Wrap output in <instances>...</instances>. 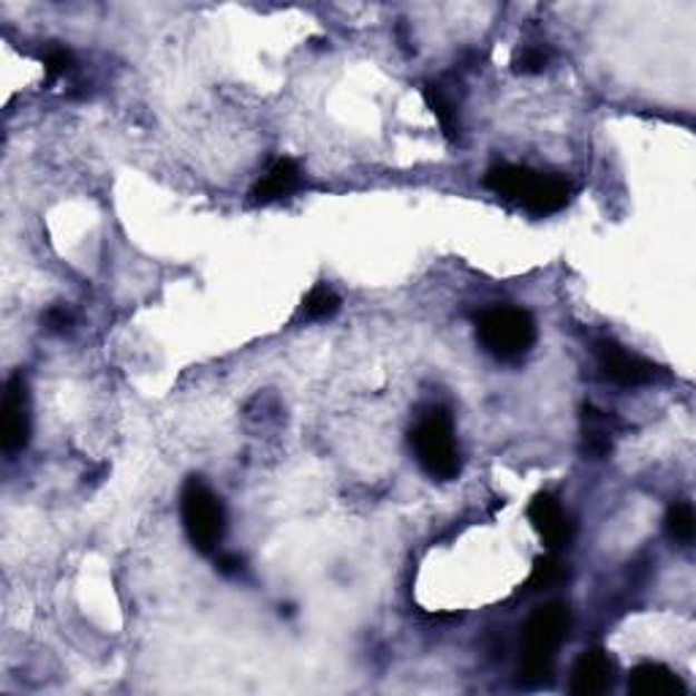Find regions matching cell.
<instances>
[{"label": "cell", "mask_w": 696, "mask_h": 696, "mask_svg": "<svg viewBox=\"0 0 696 696\" xmlns=\"http://www.w3.org/2000/svg\"><path fill=\"white\" fill-rule=\"evenodd\" d=\"M566 580H569V569H566L556 556H545V558H536L528 588L552 590V588H558V585H563Z\"/></svg>", "instance_id": "5bb4252c"}, {"label": "cell", "mask_w": 696, "mask_h": 696, "mask_svg": "<svg viewBox=\"0 0 696 696\" xmlns=\"http://www.w3.org/2000/svg\"><path fill=\"white\" fill-rule=\"evenodd\" d=\"M3 449L9 454L20 452L28 447L30 439V400H28V384L20 373L11 375L3 392Z\"/></svg>", "instance_id": "52a82bcc"}, {"label": "cell", "mask_w": 696, "mask_h": 696, "mask_svg": "<svg viewBox=\"0 0 696 696\" xmlns=\"http://www.w3.org/2000/svg\"><path fill=\"white\" fill-rule=\"evenodd\" d=\"M615 683V661L607 650H585L571 669L569 692L575 696H599Z\"/></svg>", "instance_id": "ba28073f"}, {"label": "cell", "mask_w": 696, "mask_h": 696, "mask_svg": "<svg viewBox=\"0 0 696 696\" xmlns=\"http://www.w3.org/2000/svg\"><path fill=\"white\" fill-rule=\"evenodd\" d=\"M484 186H488L496 196L517 202L533 215H550L558 213L569 205L571 186L569 180L558 175H545V171H533L528 166L517 164H501L492 166L484 175Z\"/></svg>", "instance_id": "7a4b0ae2"}, {"label": "cell", "mask_w": 696, "mask_h": 696, "mask_svg": "<svg viewBox=\"0 0 696 696\" xmlns=\"http://www.w3.org/2000/svg\"><path fill=\"white\" fill-rule=\"evenodd\" d=\"M571 628L569 607L560 601H550L539 607L528 618L522 628V653L517 664L522 686H545L552 677V664H556V650L566 639Z\"/></svg>", "instance_id": "6da1fadb"}, {"label": "cell", "mask_w": 696, "mask_h": 696, "mask_svg": "<svg viewBox=\"0 0 696 696\" xmlns=\"http://www.w3.org/2000/svg\"><path fill=\"white\" fill-rule=\"evenodd\" d=\"M337 311H341V300H337V294L326 286H316L307 294L305 302H302V316H305L307 322H324V318L335 316Z\"/></svg>", "instance_id": "9a60e30c"}, {"label": "cell", "mask_w": 696, "mask_h": 696, "mask_svg": "<svg viewBox=\"0 0 696 696\" xmlns=\"http://www.w3.org/2000/svg\"><path fill=\"white\" fill-rule=\"evenodd\" d=\"M300 186H302L300 166L294 164L292 158H278V161L264 171V177H258L251 196H254V202H258V205H269V202L286 199V196L294 194Z\"/></svg>", "instance_id": "8fae6325"}, {"label": "cell", "mask_w": 696, "mask_h": 696, "mask_svg": "<svg viewBox=\"0 0 696 696\" xmlns=\"http://www.w3.org/2000/svg\"><path fill=\"white\" fill-rule=\"evenodd\" d=\"M628 692L637 696H680L686 694V683L664 664L645 661L628 675Z\"/></svg>", "instance_id": "30bf717a"}, {"label": "cell", "mask_w": 696, "mask_h": 696, "mask_svg": "<svg viewBox=\"0 0 696 696\" xmlns=\"http://www.w3.org/2000/svg\"><path fill=\"white\" fill-rule=\"evenodd\" d=\"M612 435H615V419L604 411L585 405L582 409V449L594 460L609 458L612 452Z\"/></svg>", "instance_id": "7c38bea8"}, {"label": "cell", "mask_w": 696, "mask_h": 696, "mask_svg": "<svg viewBox=\"0 0 696 696\" xmlns=\"http://www.w3.org/2000/svg\"><path fill=\"white\" fill-rule=\"evenodd\" d=\"M45 324H47L49 330H52V332H63V330H69V326H71V316H69V311H66V307H52V311H47Z\"/></svg>", "instance_id": "d6986e66"}, {"label": "cell", "mask_w": 696, "mask_h": 696, "mask_svg": "<svg viewBox=\"0 0 696 696\" xmlns=\"http://www.w3.org/2000/svg\"><path fill=\"white\" fill-rule=\"evenodd\" d=\"M528 520H531L539 539L545 541L547 547H552V550H558V547L569 545L571 541L569 517H566L558 498L550 496V492H539V496L533 498L531 507H528Z\"/></svg>", "instance_id": "9c48e42d"}, {"label": "cell", "mask_w": 696, "mask_h": 696, "mask_svg": "<svg viewBox=\"0 0 696 696\" xmlns=\"http://www.w3.org/2000/svg\"><path fill=\"white\" fill-rule=\"evenodd\" d=\"M547 66H550V52H545L539 47H526L514 58V71L520 73H541Z\"/></svg>", "instance_id": "e0dca14e"}, {"label": "cell", "mask_w": 696, "mask_h": 696, "mask_svg": "<svg viewBox=\"0 0 696 696\" xmlns=\"http://www.w3.org/2000/svg\"><path fill=\"white\" fill-rule=\"evenodd\" d=\"M411 447H414L419 465L424 473L441 482H449L460 473V452L454 443L452 419L447 411L435 409L424 414L411 430Z\"/></svg>", "instance_id": "277c9868"}, {"label": "cell", "mask_w": 696, "mask_h": 696, "mask_svg": "<svg viewBox=\"0 0 696 696\" xmlns=\"http://www.w3.org/2000/svg\"><path fill=\"white\" fill-rule=\"evenodd\" d=\"M180 514L190 545H194L202 556L215 552V547L220 545L226 531V511L220 498L215 496L199 477H190L188 482L183 484Z\"/></svg>", "instance_id": "5b68a950"}, {"label": "cell", "mask_w": 696, "mask_h": 696, "mask_svg": "<svg viewBox=\"0 0 696 696\" xmlns=\"http://www.w3.org/2000/svg\"><path fill=\"white\" fill-rule=\"evenodd\" d=\"M664 528H667V536L673 541H680V545H692L694 531H696V520H694V509L688 503H675L667 511V520H664Z\"/></svg>", "instance_id": "2e32d148"}, {"label": "cell", "mask_w": 696, "mask_h": 696, "mask_svg": "<svg viewBox=\"0 0 696 696\" xmlns=\"http://www.w3.org/2000/svg\"><path fill=\"white\" fill-rule=\"evenodd\" d=\"M596 362H599L604 379L618 386H645L656 381L658 375V367L653 362L631 354V351L618 346L615 341L596 343Z\"/></svg>", "instance_id": "8992f818"}, {"label": "cell", "mask_w": 696, "mask_h": 696, "mask_svg": "<svg viewBox=\"0 0 696 696\" xmlns=\"http://www.w3.org/2000/svg\"><path fill=\"white\" fill-rule=\"evenodd\" d=\"M424 96V104H428L430 112L435 115V120L441 122L443 134H447L449 139H454L460 134V122H458V109H454L452 98H449L447 94H443L441 85L435 82H428L422 90Z\"/></svg>", "instance_id": "4fadbf2b"}, {"label": "cell", "mask_w": 696, "mask_h": 696, "mask_svg": "<svg viewBox=\"0 0 696 696\" xmlns=\"http://www.w3.org/2000/svg\"><path fill=\"white\" fill-rule=\"evenodd\" d=\"M215 569L220 571V575L226 577H234L243 571V558L234 556V552H226V556H220L218 560H215Z\"/></svg>", "instance_id": "ffe728a7"}, {"label": "cell", "mask_w": 696, "mask_h": 696, "mask_svg": "<svg viewBox=\"0 0 696 696\" xmlns=\"http://www.w3.org/2000/svg\"><path fill=\"white\" fill-rule=\"evenodd\" d=\"M45 69H47L49 79L66 77V73L73 69L71 49H66V47H52V49H49V52L45 55Z\"/></svg>", "instance_id": "ac0fdd59"}, {"label": "cell", "mask_w": 696, "mask_h": 696, "mask_svg": "<svg viewBox=\"0 0 696 696\" xmlns=\"http://www.w3.org/2000/svg\"><path fill=\"white\" fill-rule=\"evenodd\" d=\"M477 335L488 354L496 360L511 362L528 354L536 343V324L533 316L522 307H488L482 316L477 318Z\"/></svg>", "instance_id": "3957f363"}]
</instances>
